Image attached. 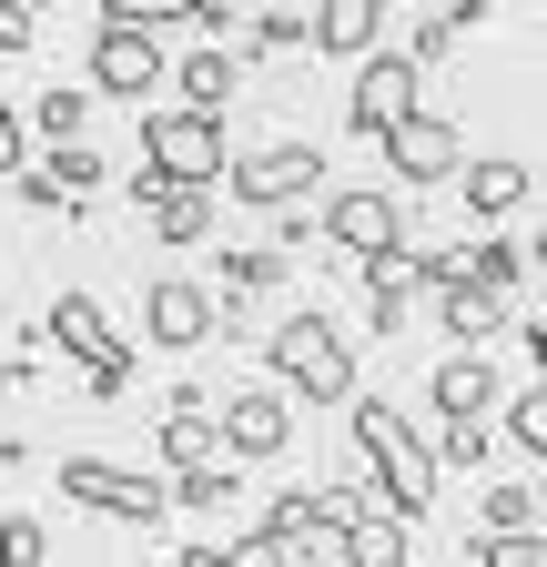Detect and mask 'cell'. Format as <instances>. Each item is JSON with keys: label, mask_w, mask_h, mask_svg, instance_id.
Wrapping results in <instances>:
<instances>
[{"label": "cell", "mask_w": 547, "mask_h": 567, "mask_svg": "<svg viewBox=\"0 0 547 567\" xmlns=\"http://www.w3.org/2000/svg\"><path fill=\"white\" fill-rule=\"evenodd\" d=\"M355 415V466L375 476V496L416 527V517H436V446L416 436V415L405 405H385V395H355L345 405Z\"/></svg>", "instance_id": "cell-1"}, {"label": "cell", "mask_w": 547, "mask_h": 567, "mask_svg": "<svg viewBox=\"0 0 547 567\" xmlns=\"http://www.w3.org/2000/svg\"><path fill=\"white\" fill-rule=\"evenodd\" d=\"M264 365H274V385L285 395H305V405H355V354H345V324L334 315H285L264 334Z\"/></svg>", "instance_id": "cell-2"}, {"label": "cell", "mask_w": 547, "mask_h": 567, "mask_svg": "<svg viewBox=\"0 0 547 567\" xmlns=\"http://www.w3.org/2000/svg\"><path fill=\"white\" fill-rule=\"evenodd\" d=\"M61 496H72L82 517H112V527H163L173 517V476L112 466V456H61Z\"/></svg>", "instance_id": "cell-3"}, {"label": "cell", "mask_w": 547, "mask_h": 567, "mask_svg": "<svg viewBox=\"0 0 547 567\" xmlns=\"http://www.w3.org/2000/svg\"><path fill=\"white\" fill-rule=\"evenodd\" d=\"M416 112H426V61L416 51H365L355 61V92H345V122L365 142H385L395 122H416Z\"/></svg>", "instance_id": "cell-4"}, {"label": "cell", "mask_w": 547, "mask_h": 567, "mask_svg": "<svg viewBox=\"0 0 547 567\" xmlns=\"http://www.w3.org/2000/svg\"><path fill=\"white\" fill-rule=\"evenodd\" d=\"M224 193L254 203V213H295L305 193H324V153H314V142H264V153L224 163Z\"/></svg>", "instance_id": "cell-5"}, {"label": "cell", "mask_w": 547, "mask_h": 567, "mask_svg": "<svg viewBox=\"0 0 547 567\" xmlns=\"http://www.w3.org/2000/svg\"><path fill=\"white\" fill-rule=\"evenodd\" d=\"M163 82H173L163 31H122V21L92 31V102H153Z\"/></svg>", "instance_id": "cell-6"}, {"label": "cell", "mask_w": 547, "mask_h": 567, "mask_svg": "<svg viewBox=\"0 0 547 567\" xmlns=\"http://www.w3.org/2000/svg\"><path fill=\"white\" fill-rule=\"evenodd\" d=\"M143 163H163L173 183H214L234 153H224V112H143Z\"/></svg>", "instance_id": "cell-7"}, {"label": "cell", "mask_w": 547, "mask_h": 567, "mask_svg": "<svg viewBox=\"0 0 547 567\" xmlns=\"http://www.w3.org/2000/svg\"><path fill=\"white\" fill-rule=\"evenodd\" d=\"M314 244H334L345 264H365V254L405 244V213H395V193H375V183H345V193H324V213H314Z\"/></svg>", "instance_id": "cell-8"}, {"label": "cell", "mask_w": 547, "mask_h": 567, "mask_svg": "<svg viewBox=\"0 0 547 567\" xmlns=\"http://www.w3.org/2000/svg\"><path fill=\"white\" fill-rule=\"evenodd\" d=\"M143 334H153L163 354H203V344L224 334V295H214V284L163 274V284H143Z\"/></svg>", "instance_id": "cell-9"}, {"label": "cell", "mask_w": 547, "mask_h": 567, "mask_svg": "<svg viewBox=\"0 0 547 567\" xmlns=\"http://www.w3.org/2000/svg\"><path fill=\"white\" fill-rule=\"evenodd\" d=\"M385 163H395V183L436 193V183L466 173V132H456L446 112H416V122H395V132H385Z\"/></svg>", "instance_id": "cell-10"}, {"label": "cell", "mask_w": 547, "mask_h": 567, "mask_svg": "<svg viewBox=\"0 0 547 567\" xmlns=\"http://www.w3.org/2000/svg\"><path fill=\"white\" fill-rule=\"evenodd\" d=\"M153 436H163V466L173 476H203V466L224 456V425H214V395H203V385H173L163 395V425H153Z\"/></svg>", "instance_id": "cell-11"}, {"label": "cell", "mask_w": 547, "mask_h": 567, "mask_svg": "<svg viewBox=\"0 0 547 567\" xmlns=\"http://www.w3.org/2000/svg\"><path fill=\"white\" fill-rule=\"evenodd\" d=\"M41 344L51 354H72V365H112V354H132L122 334H112V315H102V295H51V315H41Z\"/></svg>", "instance_id": "cell-12"}, {"label": "cell", "mask_w": 547, "mask_h": 567, "mask_svg": "<svg viewBox=\"0 0 547 567\" xmlns=\"http://www.w3.org/2000/svg\"><path fill=\"white\" fill-rule=\"evenodd\" d=\"M214 425H224V446H234V456H254V466L295 446V405L274 395V385H254V395H224V405H214Z\"/></svg>", "instance_id": "cell-13"}, {"label": "cell", "mask_w": 547, "mask_h": 567, "mask_svg": "<svg viewBox=\"0 0 547 567\" xmlns=\"http://www.w3.org/2000/svg\"><path fill=\"white\" fill-rule=\"evenodd\" d=\"M355 274H365V334H405V295H426V254L416 244H385Z\"/></svg>", "instance_id": "cell-14"}, {"label": "cell", "mask_w": 547, "mask_h": 567, "mask_svg": "<svg viewBox=\"0 0 547 567\" xmlns=\"http://www.w3.org/2000/svg\"><path fill=\"white\" fill-rule=\"evenodd\" d=\"M456 193H466L476 224H517V213L537 203V163H466V173H456Z\"/></svg>", "instance_id": "cell-15"}, {"label": "cell", "mask_w": 547, "mask_h": 567, "mask_svg": "<svg viewBox=\"0 0 547 567\" xmlns=\"http://www.w3.org/2000/svg\"><path fill=\"white\" fill-rule=\"evenodd\" d=\"M436 324L456 334V354H476L487 334H507V295H487L476 274H456V284H436Z\"/></svg>", "instance_id": "cell-16"}, {"label": "cell", "mask_w": 547, "mask_h": 567, "mask_svg": "<svg viewBox=\"0 0 547 567\" xmlns=\"http://www.w3.org/2000/svg\"><path fill=\"white\" fill-rule=\"evenodd\" d=\"M385 31V0H314V51L324 61H365Z\"/></svg>", "instance_id": "cell-17"}, {"label": "cell", "mask_w": 547, "mask_h": 567, "mask_svg": "<svg viewBox=\"0 0 547 567\" xmlns=\"http://www.w3.org/2000/svg\"><path fill=\"white\" fill-rule=\"evenodd\" d=\"M497 405H507V385L487 354H446L436 365V415H497Z\"/></svg>", "instance_id": "cell-18"}, {"label": "cell", "mask_w": 547, "mask_h": 567, "mask_svg": "<svg viewBox=\"0 0 547 567\" xmlns=\"http://www.w3.org/2000/svg\"><path fill=\"white\" fill-rule=\"evenodd\" d=\"M264 527L285 537L295 557H305V547H334V507H324V486H274V507H264Z\"/></svg>", "instance_id": "cell-19"}, {"label": "cell", "mask_w": 547, "mask_h": 567, "mask_svg": "<svg viewBox=\"0 0 547 567\" xmlns=\"http://www.w3.org/2000/svg\"><path fill=\"white\" fill-rule=\"evenodd\" d=\"M102 21H122V31H173V21L224 31V21H234V0H102Z\"/></svg>", "instance_id": "cell-20"}, {"label": "cell", "mask_w": 547, "mask_h": 567, "mask_svg": "<svg viewBox=\"0 0 547 567\" xmlns=\"http://www.w3.org/2000/svg\"><path fill=\"white\" fill-rule=\"evenodd\" d=\"M234 82H244V71H234V51H214V41L173 61V92H183V112H224V102H234Z\"/></svg>", "instance_id": "cell-21"}, {"label": "cell", "mask_w": 547, "mask_h": 567, "mask_svg": "<svg viewBox=\"0 0 547 567\" xmlns=\"http://www.w3.org/2000/svg\"><path fill=\"white\" fill-rule=\"evenodd\" d=\"M274 284H285V254H274V244L214 254V295H224V305H254V295H274Z\"/></svg>", "instance_id": "cell-22"}, {"label": "cell", "mask_w": 547, "mask_h": 567, "mask_svg": "<svg viewBox=\"0 0 547 567\" xmlns=\"http://www.w3.org/2000/svg\"><path fill=\"white\" fill-rule=\"evenodd\" d=\"M21 122L51 142V153H61V142H82V122H92V82H51V92H31Z\"/></svg>", "instance_id": "cell-23"}, {"label": "cell", "mask_w": 547, "mask_h": 567, "mask_svg": "<svg viewBox=\"0 0 547 567\" xmlns=\"http://www.w3.org/2000/svg\"><path fill=\"white\" fill-rule=\"evenodd\" d=\"M153 234L163 244H214V183H173L153 203Z\"/></svg>", "instance_id": "cell-24"}, {"label": "cell", "mask_w": 547, "mask_h": 567, "mask_svg": "<svg viewBox=\"0 0 547 567\" xmlns=\"http://www.w3.org/2000/svg\"><path fill=\"white\" fill-rule=\"evenodd\" d=\"M244 51H254V61L314 51V11H254V21H244Z\"/></svg>", "instance_id": "cell-25"}, {"label": "cell", "mask_w": 547, "mask_h": 567, "mask_svg": "<svg viewBox=\"0 0 547 567\" xmlns=\"http://www.w3.org/2000/svg\"><path fill=\"white\" fill-rule=\"evenodd\" d=\"M466 274L487 284V295H507V305H517V284H527V244H517V234H487V244L466 254Z\"/></svg>", "instance_id": "cell-26"}, {"label": "cell", "mask_w": 547, "mask_h": 567, "mask_svg": "<svg viewBox=\"0 0 547 567\" xmlns=\"http://www.w3.org/2000/svg\"><path fill=\"white\" fill-rule=\"evenodd\" d=\"M507 446L547 466V375H527V385L507 395Z\"/></svg>", "instance_id": "cell-27"}, {"label": "cell", "mask_w": 547, "mask_h": 567, "mask_svg": "<svg viewBox=\"0 0 547 567\" xmlns=\"http://www.w3.org/2000/svg\"><path fill=\"white\" fill-rule=\"evenodd\" d=\"M426 446H436L446 466H487V456H497V425H487V415H436Z\"/></svg>", "instance_id": "cell-28"}, {"label": "cell", "mask_w": 547, "mask_h": 567, "mask_svg": "<svg viewBox=\"0 0 547 567\" xmlns=\"http://www.w3.org/2000/svg\"><path fill=\"white\" fill-rule=\"evenodd\" d=\"M41 173H51V183H61V193H72V203H92V193H102V173H112V163H102V153H92V142H61V153H41Z\"/></svg>", "instance_id": "cell-29"}, {"label": "cell", "mask_w": 547, "mask_h": 567, "mask_svg": "<svg viewBox=\"0 0 547 567\" xmlns=\"http://www.w3.org/2000/svg\"><path fill=\"white\" fill-rule=\"evenodd\" d=\"M466 567H547V527H517V537H487V527H476Z\"/></svg>", "instance_id": "cell-30"}, {"label": "cell", "mask_w": 547, "mask_h": 567, "mask_svg": "<svg viewBox=\"0 0 547 567\" xmlns=\"http://www.w3.org/2000/svg\"><path fill=\"white\" fill-rule=\"evenodd\" d=\"M476 527H487V537H517V527H537V496H527V486H487Z\"/></svg>", "instance_id": "cell-31"}, {"label": "cell", "mask_w": 547, "mask_h": 567, "mask_svg": "<svg viewBox=\"0 0 547 567\" xmlns=\"http://www.w3.org/2000/svg\"><path fill=\"white\" fill-rule=\"evenodd\" d=\"M234 496H244V486H234L224 466H203V476H173V507H193V517H214V507H234Z\"/></svg>", "instance_id": "cell-32"}, {"label": "cell", "mask_w": 547, "mask_h": 567, "mask_svg": "<svg viewBox=\"0 0 547 567\" xmlns=\"http://www.w3.org/2000/svg\"><path fill=\"white\" fill-rule=\"evenodd\" d=\"M51 557V527L41 517H0V567H41Z\"/></svg>", "instance_id": "cell-33"}, {"label": "cell", "mask_w": 547, "mask_h": 567, "mask_svg": "<svg viewBox=\"0 0 547 567\" xmlns=\"http://www.w3.org/2000/svg\"><path fill=\"white\" fill-rule=\"evenodd\" d=\"M224 567H295V547L274 537V527H254V537H234V547H224Z\"/></svg>", "instance_id": "cell-34"}, {"label": "cell", "mask_w": 547, "mask_h": 567, "mask_svg": "<svg viewBox=\"0 0 547 567\" xmlns=\"http://www.w3.org/2000/svg\"><path fill=\"white\" fill-rule=\"evenodd\" d=\"M21 173H31V122L0 102V183H21Z\"/></svg>", "instance_id": "cell-35"}, {"label": "cell", "mask_w": 547, "mask_h": 567, "mask_svg": "<svg viewBox=\"0 0 547 567\" xmlns=\"http://www.w3.org/2000/svg\"><path fill=\"white\" fill-rule=\"evenodd\" d=\"M11 193H21V213H82V203H72V193H61V183H51L41 163H31V173H21Z\"/></svg>", "instance_id": "cell-36"}, {"label": "cell", "mask_w": 547, "mask_h": 567, "mask_svg": "<svg viewBox=\"0 0 547 567\" xmlns=\"http://www.w3.org/2000/svg\"><path fill=\"white\" fill-rule=\"evenodd\" d=\"M456 41H466V31H456V21H446V11H426V21H416V41H405V51H416V61H426V71H436V61H446V51H456Z\"/></svg>", "instance_id": "cell-37"}, {"label": "cell", "mask_w": 547, "mask_h": 567, "mask_svg": "<svg viewBox=\"0 0 547 567\" xmlns=\"http://www.w3.org/2000/svg\"><path fill=\"white\" fill-rule=\"evenodd\" d=\"M31 31H41V11H31V0H0V61H11V51H31Z\"/></svg>", "instance_id": "cell-38"}, {"label": "cell", "mask_w": 547, "mask_h": 567, "mask_svg": "<svg viewBox=\"0 0 547 567\" xmlns=\"http://www.w3.org/2000/svg\"><path fill=\"white\" fill-rule=\"evenodd\" d=\"M41 385V354H0V395H31Z\"/></svg>", "instance_id": "cell-39"}, {"label": "cell", "mask_w": 547, "mask_h": 567, "mask_svg": "<svg viewBox=\"0 0 547 567\" xmlns=\"http://www.w3.org/2000/svg\"><path fill=\"white\" fill-rule=\"evenodd\" d=\"M163 193H173V173H163V163H132V203H143V213H153Z\"/></svg>", "instance_id": "cell-40"}, {"label": "cell", "mask_w": 547, "mask_h": 567, "mask_svg": "<svg viewBox=\"0 0 547 567\" xmlns=\"http://www.w3.org/2000/svg\"><path fill=\"white\" fill-rule=\"evenodd\" d=\"M163 567H224V547H214V537H183V547H173Z\"/></svg>", "instance_id": "cell-41"}, {"label": "cell", "mask_w": 547, "mask_h": 567, "mask_svg": "<svg viewBox=\"0 0 547 567\" xmlns=\"http://www.w3.org/2000/svg\"><path fill=\"white\" fill-rule=\"evenodd\" d=\"M487 11H497V0H446V21H456V31H476Z\"/></svg>", "instance_id": "cell-42"}, {"label": "cell", "mask_w": 547, "mask_h": 567, "mask_svg": "<svg viewBox=\"0 0 547 567\" xmlns=\"http://www.w3.org/2000/svg\"><path fill=\"white\" fill-rule=\"evenodd\" d=\"M527 354H537V375H547V315H537V324H527Z\"/></svg>", "instance_id": "cell-43"}, {"label": "cell", "mask_w": 547, "mask_h": 567, "mask_svg": "<svg viewBox=\"0 0 547 567\" xmlns=\"http://www.w3.org/2000/svg\"><path fill=\"white\" fill-rule=\"evenodd\" d=\"M527 496H537V527H547V466H537V476H527Z\"/></svg>", "instance_id": "cell-44"}, {"label": "cell", "mask_w": 547, "mask_h": 567, "mask_svg": "<svg viewBox=\"0 0 547 567\" xmlns=\"http://www.w3.org/2000/svg\"><path fill=\"white\" fill-rule=\"evenodd\" d=\"M527 264H547V224H537V234H527Z\"/></svg>", "instance_id": "cell-45"}, {"label": "cell", "mask_w": 547, "mask_h": 567, "mask_svg": "<svg viewBox=\"0 0 547 567\" xmlns=\"http://www.w3.org/2000/svg\"><path fill=\"white\" fill-rule=\"evenodd\" d=\"M31 11H51V0H31Z\"/></svg>", "instance_id": "cell-46"}]
</instances>
